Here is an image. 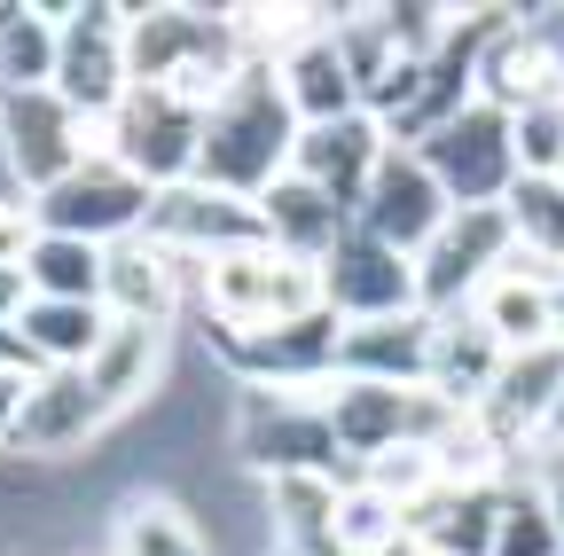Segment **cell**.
<instances>
[{"label": "cell", "instance_id": "6", "mask_svg": "<svg viewBox=\"0 0 564 556\" xmlns=\"http://www.w3.org/2000/svg\"><path fill=\"white\" fill-rule=\"evenodd\" d=\"M102 150L141 181V188H181L196 181V157H204V110H188L181 95L165 87H133L118 102V118L102 126Z\"/></svg>", "mask_w": 564, "mask_h": 556}, {"label": "cell", "instance_id": "15", "mask_svg": "<svg viewBox=\"0 0 564 556\" xmlns=\"http://www.w3.org/2000/svg\"><path fill=\"white\" fill-rule=\"evenodd\" d=\"M478 102L510 110V118H525L541 102H564V72H556L549 40H541V17L502 9V24H494L486 47H478Z\"/></svg>", "mask_w": 564, "mask_h": 556}, {"label": "cell", "instance_id": "12", "mask_svg": "<svg viewBox=\"0 0 564 556\" xmlns=\"http://www.w3.org/2000/svg\"><path fill=\"white\" fill-rule=\"evenodd\" d=\"M447 220H455V204H447V188L432 181V165H423L408 142H392L384 165H377V181H369V196H361V228H369L377 243H392V251L415 259Z\"/></svg>", "mask_w": 564, "mask_h": 556}, {"label": "cell", "instance_id": "21", "mask_svg": "<svg viewBox=\"0 0 564 556\" xmlns=\"http://www.w3.org/2000/svg\"><path fill=\"white\" fill-rule=\"evenodd\" d=\"M502 345H494V329L463 306V314H440V329H432V392L447 400V407H463V415H478L486 400H494V384H502Z\"/></svg>", "mask_w": 564, "mask_h": 556}, {"label": "cell", "instance_id": "39", "mask_svg": "<svg viewBox=\"0 0 564 556\" xmlns=\"http://www.w3.org/2000/svg\"><path fill=\"white\" fill-rule=\"evenodd\" d=\"M556 181H564V173H556Z\"/></svg>", "mask_w": 564, "mask_h": 556}, {"label": "cell", "instance_id": "33", "mask_svg": "<svg viewBox=\"0 0 564 556\" xmlns=\"http://www.w3.org/2000/svg\"><path fill=\"white\" fill-rule=\"evenodd\" d=\"M510 126H518V173L556 181L564 173V102H541V110H525Z\"/></svg>", "mask_w": 564, "mask_h": 556}, {"label": "cell", "instance_id": "8", "mask_svg": "<svg viewBox=\"0 0 564 556\" xmlns=\"http://www.w3.org/2000/svg\"><path fill=\"white\" fill-rule=\"evenodd\" d=\"M150 204H158V188H141L110 150H95L70 181H55L47 196H32V212H40V228L47 236H79V243H126V236H141L150 228Z\"/></svg>", "mask_w": 564, "mask_h": 556}, {"label": "cell", "instance_id": "37", "mask_svg": "<svg viewBox=\"0 0 564 556\" xmlns=\"http://www.w3.org/2000/svg\"><path fill=\"white\" fill-rule=\"evenodd\" d=\"M24 306H32V274L24 266H0V337H17Z\"/></svg>", "mask_w": 564, "mask_h": 556}, {"label": "cell", "instance_id": "10", "mask_svg": "<svg viewBox=\"0 0 564 556\" xmlns=\"http://www.w3.org/2000/svg\"><path fill=\"white\" fill-rule=\"evenodd\" d=\"M510 266V220L502 204H478V212H455L432 243L415 251V274H423V314H463L494 274Z\"/></svg>", "mask_w": 564, "mask_h": 556}, {"label": "cell", "instance_id": "25", "mask_svg": "<svg viewBox=\"0 0 564 556\" xmlns=\"http://www.w3.org/2000/svg\"><path fill=\"white\" fill-rule=\"evenodd\" d=\"M345 478H267V541L274 556H337Z\"/></svg>", "mask_w": 564, "mask_h": 556}, {"label": "cell", "instance_id": "11", "mask_svg": "<svg viewBox=\"0 0 564 556\" xmlns=\"http://www.w3.org/2000/svg\"><path fill=\"white\" fill-rule=\"evenodd\" d=\"M322 298L337 321H392V314H423V274L408 251L377 243L369 228H352L329 259H322Z\"/></svg>", "mask_w": 564, "mask_h": 556}, {"label": "cell", "instance_id": "23", "mask_svg": "<svg viewBox=\"0 0 564 556\" xmlns=\"http://www.w3.org/2000/svg\"><path fill=\"white\" fill-rule=\"evenodd\" d=\"M110 556H212V533L181 494L133 486V494L110 510Z\"/></svg>", "mask_w": 564, "mask_h": 556}, {"label": "cell", "instance_id": "24", "mask_svg": "<svg viewBox=\"0 0 564 556\" xmlns=\"http://www.w3.org/2000/svg\"><path fill=\"white\" fill-rule=\"evenodd\" d=\"M87 384L102 392L110 415H133L165 392V329L158 321H110L102 353L87 361Z\"/></svg>", "mask_w": 564, "mask_h": 556}, {"label": "cell", "instance_id": "34", "mask_svg": "<svg viewBox=\"0 0 564 556\" xmlns=\"http://www.w3.org/2000/svg\"><path fill=\"white\" fill-rule=\"evenodd\" d=\"M40 243V212H32V196H0V266H24Z\"/></svg>", "mask_w": 564, "mask_h": 556}, {"label": "cell", "instance_id": "18", "mask_svg": "<svg viewBox=\"0 0 564 556\" xmlns=\"http://www.w3.org/2000/svg\"><path fill=\"white\" fill-rule=\"evenodd\" d=\"M432 329L440 314L337 321V384H432Z\"/></svg>", "mask_w": 564, "mask_h": 556}, {"label": "cell", "instance_id": "26", "mask_svg": "<svg viewBox=\"0 0 564 556\" xmlns=\"http://www.w3.org/2000/svg\"><path fill=\"white\" fill-rule=\"evenodd\" d=\"M110 337V306H70V298H32L24 321H17V345L47 369H87Z\"/></svg>", "mask_w": 564, "mask_h": 556}, {"label": "cell", "instance_id": "27", "mask_svg": "<svg viewBox=\"0 0 564 556\" xmlns=\"http://www.w3.org/2000/svg\"><path fill=\"white\" fill-rule=\"evenodd\" d=\"M494 525H502V494H463V486H440L423 510H408L415 556H494Z\"/></svg>", "mask_w": 564, "mask_h": 556}, {"label": "cell", "instance_id": "2", "mask_svg": "<svg viewBox=\"0 0 564 556\" xmlns=\"http://www.w3.org/2000/svg\"><path fill=\"white\" fill-rule=\"evenodd\" d=\"M196 306H204V329H228V337H274V329H299V321L329 314L322 266L267 243V236L204 259L196 266Z\"/></svg>", "mask_w": 564, "mask_h": 556}, {"label": "cell", "instance_id": "35", "mask_svg": "<svg viewBox=\"0 0 564 556\" xmlns=\"http://www.w3.org/2000/svg\"><path fill=\"white\" fill-rule=\"evenodd\" d=\"M32 377H40V369H24V361L0 353V455H9V439H17V415H24V400H32Z\"/></svg>", "mask_w": 564, "mask_h": 556}, {"label": "cell", "instance_id": "7", "mask_svg": "<svg viewBox=\"0 0 564 556\" xmlns=\"http://www.w3.org/2000/svg\"><path fill=\"white\" fill-rule=\"evenodd\" d=\"M455 415L463 407H447L432 384H337L329 392V432H337L352 470L384 447H440V432Z\"/></svg>", "mask_w": 564, "mask_h": 556}, {"label": "cell", "instance_id": "32", "mask_svg": "<svg viewBox=\"0 0 564 556\" xmlns=\"http://www.w3.org/2000/svg\"><path fill=\"white\" fill-rule=\"evenodd\" d=\"M352 478L377 486V494L400 502V510H423V502L440 494V455H432V447H384V455H369Z\"/></svg>", "mask_w": 564, "mask_h": 556}, {"label": "cell", "instance_id": "17", "mask_svg": "<svg viewBox=\"0 0 564 556\" xmlns=\"http://www.w3.org/2000/svg\"><path fill=\"white\" fill-rule=\"evenodd\" d=\"M556 298H564V274L510 243V266L470 298V314L494 329L502 353H541V345H556Z\"/></svg>", "mask_w": 564, "mask_h": 556}, {"label": "cell", "instance_id": "14", "mask_svg": "<svg viewBox=\"0 0 564 556\" xmlns=\"http://www.w3.org/2000/svg\"><path fill=\"white\" fill-rule=\"evenodd\" d=\"M110 424H118V415L102 407V392L87 384V369H47V377H32V400H24V415H17L9 455L63 462V455H79L87 439H102Z\"/></svg>", "mask_w": 564, "mask_h": 556}, {"label": "cell", "instance_id": "36", "mask_svg": "<svg viewBox=\"0 0 564 556\" xmlns=\"http://www.w3.org/2000/svg\"><path fill=\"white\" fill-rule=\"evenodd\" d=\"M533 455V470H525V486L549 502V517H556V533H564V455H549V447H525Z\"/></svg>", "mask_w": 564, "mask_h": 556}, {"label": "cell", "instance_id": "5", "mask_svg": "<svg viewBox=\"0 0 564 556\" xmlns=\"http://www.w3.org/2000/svg\"><path fill=\"white\" fill-rule=\"evenodd\" d=\"M102 150V133L70 110L55 87L32 95H0V173L17 181V196H47Z\"/></svg>", "mask_w": 564, "mask_h": 556}, {"label": "cell", "instance_id": "31", "mask_svg": "<svg viewBox=\"0 0 564 556\" xmlns=\"http://www.w3.org/2000/svg\"><path fill=\"white\" fill-rule=\"evenodd\" d=\"M494 556H564V533L549 517V502L525 478L502 486V525H494Z\"/></svg>", "mask_w": 564, "mask_h": 556}, {"label": "cell", "instance_id": "38", "mask_svg": "<svg viewBox=\"0 0 564 556\" xmlns=\"http://www.w3.org/2000/svg\"><path fill=\"white\" fill-rule=\"evenodd\" d=\"M541 17V40H549V55H556V72H564V9H533Z\"/></svg>", "mask_w": 564, "mask_h": 556}, {"label": "cell", "instance_id": "4", "mask_svg": "<svg viewBox=\"0 0 564 556\" xmlns=\"http://www.w3.org/2000/svg\"><path fill=\"white\" fill-rule=\"evenodd\" d=\"M415 157L432 165V181L447 188L455 212H478V204H502V196L518 188V126H510V110L470 102V110H455L447 126L423 133Z\"/></svg>", "mask_w": 564, "mask_h": 556}, {"label": "cell", "instance_id": "28", "mask_svg": "<svg viewBox=\"0 0 564 556\" xmlns=\"http://www.w3.org/2000/svg\"><path fill=\"white\" fill-rule=\"evenodd\" d=\"M55 55H63V17L0 0V95H32L55 87Z\"/></svg>", "mask_w": 564, "mask_h": 556}, {"label": "cell", "instance_id": "9", "mask_svg": "<svg viewBox=\"0 0 564 556\" xmlns=\"http://www.w3.org/2000/svg\"><path fill=\"white\" fill-rule=\"evenodd\" d=\"M63 17V55H55V95L79 110L95 133L118 118V102L133 95L126 72V9H55Z\"/></svg>", "mask_w": 564, "mask_h": 556}, {"label": "cell", "instance_id": "19", "mask_svg": "<svg viewBox=\"0 0 564 556\" xmlns=\"http://www.w3.org/2000/svg\"><path fill=\"white\" fill-rule=\"evenodd\" d=\"M384 150H392V133L361 110V118H337V126H306L299 133V181H314L322 196H337L352 220H361V196H369V181H377V165H384Z\"/></svg>", "mask_w": 564, "mask_h": 556}, {"label": "cell", "instance_id": "20", "mask_svg": "<svg viewBox=\"0 0 564 556\" xmlns=\"http://www.w3.org/2000/svg\"><path fill=\"white\" fill-rule=\"evenodd\" d=\"M274 79H282V95H291V110H299V126H337V118H361V79H352V63H345V47H337V9L274 63Z\"/></svg>", "mask_w": 564, "mask_h": 556}, {"label": "cell", "instance_id": "13", "mask_svg": "<svg viewBox=\"0 0 564 556\" xmlns=\"http://www.w3.org/2000/svg\"><path fill=\"white\" fill-rule=\"evenodd\" d=\"M141 236H158L173 259L204 266V259H220L236 243H259L267 228H259V204L220 196V188H204V181H181V188H165L150 204V228H141Z\"/></svg>", "mask_w": 564, "mask_h": 556}, {"label": "cell", "instance_id": "3", "mask_svg": "<svg viewBox=\"0 0 564 556\" xmlns=\"http://www.w3.org/2000/svg\"><path fill=\"white\" fill-rule=\"evenodd\" d=\"M337 392V384H329ZM329 392H236V455L267 478H337L345 447L329 432Z\"/></svg>", "mask_w": 564, "mask_h": 556}, {"label": "cell", "instance_id": "16", "mask_svg": "<svg viewBox=\"0 0 564 556\" xmlns=\"http://www.w3.org/2000/svg\"><path fill=\"white\" fill-rule=\"evenodd\" d=\"M181 298H196V266L188 259H173L158 236L110 243V259H102V306H110V321H158V329H173Z\"/></svg>", "mask_w": 564, "mask_h": 556}, {"label": "cell", "instance_id": "30", "mask_svg": "<svg viewBox=\"0 0 564 556\" xmlns=\"http://www.w3.org/2000/svg\"><path fill=\"white\" fill-rule=\"evenodd\" d=\"M502 220H510V243L541 266L564 274V181H541V173H518V188L502 196Z\"/></svg>", "mask_w": 564, "mask_h": 556}, {"label": "cell", "instance_id": "22", "mask_svg": "<svg viewBox=\"0 0 564 556\" xmlns=\"http://www.w3.org/2000/svg\"><path fill=\"white\" fill-rule=\"evenodd\" d=\"M259 228H267V243H282V251H299V259H314V266H322V259H329L352 228H361V220H352L337 196H322L314 181L282 173V181L259 196Z\"/></svg>", "mask_w": 564, "mask_h": 556}, {"label": "cell", "instance_id": "1", "mask_svg": "<svg viewBox=\"0 0 564 556\" xmlns=\"http://www.w3.org/2000/svg\"><path fill=\"white\" fill-rule=\"evenodd\" d=\"M299 110L282 95L274 63H251V72L204 110V157H196V181L220 188V196H243L259 204L282 173L299 165Z\"/></svg>", "mask_w": 564, "mask_h": 556}, {"label": "cell", "instance_id": "29", "mask_svg": "<svg viewBox=\"0 0 564 556\" xmlns=\"http://www.w3.org/2000/svg\"><path fill=\"white\" fill-rule=\"evenodd\" d=\"M102 243H79V236H47L32 243L24 274H32V298H70V306H102Z\"/></svg>", "mask_w": 564, "mask_h": 556}]
</instances>
